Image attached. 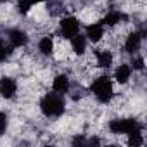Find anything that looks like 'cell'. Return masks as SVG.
I'll list each match as a JSON object with an SVG mask.
<instances>
[{"label":"cell","instance_id":"cell-1","mask_svg":"<svg viewBox=\"0 0 147 147\" xmlns=\"http://www.w3.org/2000/svg\"><path fill=\"white\" fill-rule=\"evenodd\" d=\"M40 113L45 118H61L66 113V100L64 95L57 94V92H47L42 95L40 102H38Z\"/></svg>","mask_w":147,"mask_h":147},{"label":"cell","instance_id":"cell-15","mask_svg":"<svg viewBox=\"0 0 147 147\" xmlns=\"http://www.w3.org/2000/svg\"><path fill=\"white\" fill-rule=\"evenodd\" d=\"M45 0H18V11L21 14H28L36 4H42Z\"/></svg>","mask_w":147,"mask_h":147},{"label":"cell","instance_id":"cell-5","mask_svg":"<svg viewBox=\"0 0 147 147\" xmlns=\"http://www.w3.org/2000/svg\"><path fill=\"white\" fill-rule=\"evenodd\" d=\"M5 40H7V43H9L12 49H23V47L28 45L30 36H28V33H26L24 30H21V28H11V30L5 31Z\"/></svg>","mask_w":147,"mask_h":147},{"label":"cell","instance_id":"cell-2","mask_svg":"<svg viewBox=\"0 0 147 147\" xmlns=\"http://www.w3.org/2000/svg\"><path fill=\"white\" fill-rule=\"evenodd\" d=\"M90 94L95 97L97 102L100 104H109L113 99H114V82L102 75V76H97L92 83H90Z\"/></svg>","mask_w":147,"mask_h":147},{"label":"cell","instance_id":"cell-13","mask_svg":"<svg viewBox=\"0 0 147 147\" xmlns=\"http://www.w3.org/2000/svg\"><path fill=\"white\" fill-rule=\"evenodd\" d=\"M69 45H71L73 54H76V55H83V54L87 52V49H88V40H87V36H85V35L78 33V35H75V36L69 40Z\"/></svg>","mask_w":147,"mask_h":147},{"label":"cell","instance_id":"cell-19","mask_svg":"<svg viewBox=\"0 0 147 147\" xmlns=\"http://www.w3.org/2000/svg\"><path fill=\"white\" fill-rule=\"evenodd\" d=\"M7 125H9L7 114H5L4 111H0V137H2V135L7 131Z\"/></svg>","mask_w":147,"mask_h":147},{"label":"cell","instance_id":"cell-20","mask_svg":"<svg viewBox=\"0 0 147 147\" xmlns=\"http://www.w3.org/2000/svg\"><path fill=\"white\" fill-rule=\"evenodd\" d=\"M5 2H9V0H0V4H5Z\"/></svg>","mask_w":147,"mask_h":147},{"label":"cell","instance_id":"cell-18","mask_svg":"<svg viewBox=\"0 0 147 147\" xmlns=\"http://www.w3.org/2000/svg\"><path fill=\"white\" fill-rule=\"evenodd\" d=\"M144 144H145V140H144V131H137V133L128 135V145H133V147H142Z\"/></svg>","mask_w":147,"mask_h":147},{"label":"cell","instance_id":"cell-12","mask_svg":"<svg viewBox=\"0 0 147 147\" xmlns=\"http://www.w3.org/2000/svg\"><path fill=\"white\" fill-rule=\"evenodd\" d=\"M52 90L61 94V95H67L71 92V80H69V76L64 75V73L55 75L54 80H52Z\"/></svg>","mask_w":147,"mask_h":147},{"label":"cell","instance_id":"cell-6","mask_svg":"<svg viewBox=\"0 0 147 147\" xmlns=\"http://www.w3.org/2000/svg\"><path fill=\"white\" fill-rule=\"evenodd\" d=\"M142 42H144V31H131L126 35L125 42H123V49L126 54L133 55V54H138L140 49H142Z\"/></svg>","mask_w":147,"mask_h":147},{"label":"cell","instance_id":"cell-11","mask_svg":"<svg viewBox=\"0 0 147 147\" xmlns=\"http://www.w3.org/2000/svg\"><path fill=\"white\" fill-rule=\"evenodd\" d=\"M94 59H95V64L100 69H109L114 64V55L109 49H97L94 52Z\"/></svg>","mask_w":147,"mask_h":147},{"label":"cell","instance_id":"cell-4","mask_svg":"<svg viewBox=\"0 0 147 147\" xmlns=\"http://www.w3.org/2000/svg\"><path fill=\"white\" fill-rule=\"evenodd\" d=\"M82 31V23L75 16H64L59 21V35L64 40H71L75 35Z\"/></svg>","mask_w":147,"mask_h":147},{"label":"cell","instance_id":"cell-17","mask_svg":"<svg viewBox=\"0 0 147 147\" xmlns=\"http://www.w3.org/2000/svg\"><path fill=\"white\" fill-rule=\"evenodd\" d=\"M130 66H131L133 71H140V73H142V71L145 69V59H144V55H140V54H133V59H131Z\"/></svg>","mask_w":147,"mask_h":147},{"label":"cell","instance_id":"cell-8","mask_svg":"<svg viewBox=\"0 0 147 147\" xmlns=\"http://www.w3.org/2000/svg\"><path fill=\"white\" fill-rule=\"evenodd\" d=\"M18 82L12 78V76H2L0 78V97L5 99V100H11L18 95Z\"/></svg>","mask_w":147,"mask_h":147},{"label":"cell","instance_id":"cell-16","mask_svg":"<svg viewBox=\"0 0 147 147\" xmlns=\"http://www.w3.org/2000/svg\"><path fill=\"white\" fill-rule=\"evenodd\" d=\"M12 47L7 43V40H0V64L7 62V59L12 55Z\"/></svg>","mask_w":147,"mask_h":147},{"label":"cell","instance_id":"cell-7","mask_svg":"<svg viewBox=\"0 0 147 147\" xmlns=\"http://www.w3.org/2000/svg\"><path fill=\"white\" fill-rule=\"evenodd\" d=\"M83 35L87 36L88 42H92V43H99V42H102V38L106 36V26L102 24V21L88 23V24L85 26V33H83Z\"/></svg>","mask_w":147,"mask_h":147},{"label":"cell","instance_id":"cell-3","mask_svg":"<svg viewBox=\"0 0 147 147\" xmlns=\"http://www.w3.org/2000/svg\"><path fill=\"white\" fill-rule=\"evenodd\" d=\"M113 135H131L137 131H144V125L135 118H114L107 125Z\"/></svg>","mask_w":147,"mask_h":147},{"label":"cell","instance_id":"cell-9","mask_svg":"<svg viewBox=\"0 0 147 147\" xmlns=\"http://www.w3.org/2000/svg\"><path fill=\"white\" fill-rule=\"evenodd\" d=\"M126 21H128V16L119 9H111L102 18V24L106 28H114V26H119V24H123Z\"/></svg>","mask_w":147,"mask_h":147},{"label":"cell","instance_id":"cell-14","mask_svg":"<svg viewBox=\"0 0 147 147\" xmlns=\"http://www.w3.org/2000/svg\"><path fill=\"white\" fill-rule=\"evenodd\" d=\"M36 49H38L40 55L50 57V55L54 54V50H55V42H54V38H52L50 35H45V36H42V38L38 40Z\"/></svg>","mask_w":147,"mask_h":147},{"label":"cell","instance_id":"cell-10","mask_svg":"<svg viewBox=\"0 0 147 147\" xmlns=\"http://www.w3.org/2000/svg\"><path fill=\"white\" fill-rule=\"evenodd\" d=\"M133 76V69L128 62H121L114 67V73H113V82L119 83V85H126Z\"/></svg>","mask_w":147,"mask_h":147}]
</instances>
